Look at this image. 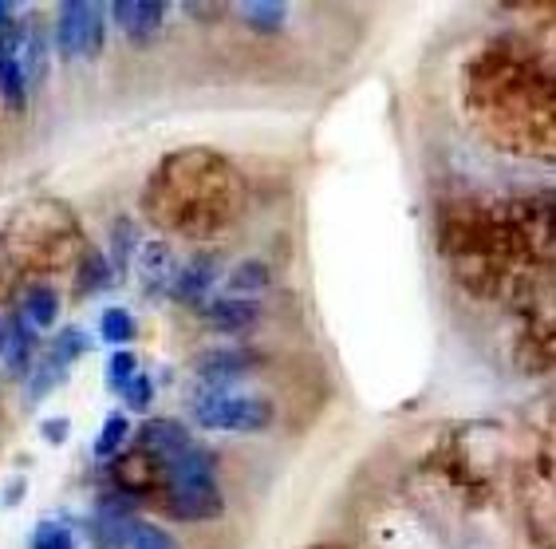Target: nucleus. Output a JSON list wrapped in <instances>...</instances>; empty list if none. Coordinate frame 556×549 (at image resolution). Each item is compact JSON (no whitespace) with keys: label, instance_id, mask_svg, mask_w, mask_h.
Returning a JSON list of instances; mask_svg holds the SVG:
<instances>
[{"label":"nucleus","instance_id":"nucleus-1","mask_svg":"<svg viewBox=\"0 0 556 549\" xmlns=\"http://www.w3.org/2000/svg\"><path fill=\"white\" fill-rule=\"evenodd\" d=\"M170 474V514L182 517V522H210L225 510V498L217 490L214 478V459L202 451V447H190L182 459L166 463Z\"/></svg>","mask_w":556,"mask_h":549},{"label":"nucleus","instance_id":"nucleus-2","mask_svg":"<svg viewBox=\"0 0 556 549\" xmlns=\"http://www.w3.org/2000/svg\"><path fill=\"white\" fill-rule=\"evenodd\" d=\"M190 415L205 432H233V435H257L273 427V403L261 396H245V391H225L210 388L202 396H193Z\"/></svg>","mask_w":556,"mask_h":549},{"label":"nucleus","instance_id":"nucleus-3","mask_svg":"<svg viewBox=\"0 0 556 549\" xmlns=\"http://www.w3.org/2000/svg\"><path fill=\"white\" fill-rule=\"evenodd\" d=\"M103 36H108L103 4H91V0L60 4V12H55V48L64 60H96L103 52Z\"/></svg>","mask_w":556,"mask_h":549},{"label":"nucleus","instance_id":"nucleus-4","mask_svg":"<svg viewBox=\"0 0 556 549\" xmlns=\"http://www.w3.org/2000/svg\"><path fill=\"white\" fill-rule=\"evenodd\" d=\"M111 16L130 43H147L159 36L162 21H166V4L162 0H118L111 4Z\"/></svg>","mask_w":556,"mask_h":549},{"label":"nucleus","instance_id":"nucleus-5","mask_svg":"<svg viewBox=\"0 0 556 549\" xmlns=\"http://www.w3.org/2000/svg\"><path fill=\"white\" fill-rule=\"evenodd\" d=\"M0 96L9 108H24L28 99V79L21 67V33L12 21L0 28Z\"/></svg>","mask_w":556,"mask_h":549},{"label":"nucleus","instance_id":"nucleus-6","mask_svg":"<svg viewBox=\"0 0 556 549\" xmlns=\"http://www.w3.org/2000/svg\"><path fill=\"white\" fill-rule=\"evenodd\" d=\"M257 364V355L253 352H241V348H214V352H205L193 360V376L210 384V388H225V384H233L249 372V367Z\"/></svg>","mask_w":556,"mask_h":549},{"label":"nucleus","instance_id":"nucleus-7","mask_svg":"<svg viewBox=\"0 0 556 549\" xmlns=\"http://www.w3.org/2000/svg\"><path fill=\"white\" fill-rule=\"evenodd\" d=\"M202 316H205V324H210V328H217V333L241 336L261 321V304L249 301V297H222V301L205 304Z\"/></svg>","mask_w":556,"mask_h":549},{"label":"nucleus","instance_id":"nucleus-8","mask_svg":"<svg viewBox=\"0 0 556 549\" xmlns=\"http://www.w3.org/2000/svg\"><path fill=\"white\" fill-rule=\"evenodd\" d=\"M142 447H147L150 454H159L162 463H174V459H182L186 451L193 447L190 432H186L182 423L174 420H150L142 423Z\"/></svg>","mask_w":556,"mask_h":549},{"label":"nucleus","instance_id":"nucleus-9","mask_svg":"<svg viewBox=\"0 0 556 549\" xmlns=\"http://www.w3.org/2000/svg\"><path fill=\"white\" fill-rule=\"evenodd\" d=\"M33 352H36V336H33V324L24 321V316H12L9 321V340H4V367H9L12 376H33L28 364H33Z\"/></svg>","mask_w":556,"mask_h":549},{"label":"nucleus","instance_id":"nucleus-10","mask_svg":"<svg viewBox=\"0 0 556 549\" xmlns=\"http://www.w3.org/2000/svg\"><path fill=\"white\" fill-rule=\"evenodd\" d=\"M174 277H178V265H174L170 249L162 246V241L142 246V292H174Z\"/></svg>","mask_w":556,"mask_h":549},{"label":"nucleus","instance_id":"nucleus-11","mask_svg":"<svg viewBox=\"0 0 556 549\" xmlns=\"http://www.w3.org/2000/svg\"><path fill=\"white\" fill-rule=\"evenodd\" d=\"M214 273H217L214 258H193L190 265H182L178 277H174V297H182V301H190V304H202L210 285H214Z\"/></svg>","mask_w":556,"mask_h":549},{"label":"nucleus","instance_id":"nucleus-12","mask_svg":"<svg viewBox=\"0 0 556 549\" xmlns=\"http://www.w3.org/2000/svg\"><path fill=\"white\" fill-rule=\"evenodd\" d=\"M130 534H135V517L123 514L115 507H103L96 517V541L99 549H127L130 546Z\"/></svg>","mask_w":556,"mask_h":549},{"label":"nucleus","instance_id":"nucleus-13","mask_svg":"<svg viewBox=\"0 0 556 549\" xmlns=\"http://www.w3.org/2000/svg\"><path fill=\"white\" fill-rule=\"evenodd\" d=\"M21 316L33 328H52V321L60 316V297H55L52 285H33V289L24 292Z\"/></svg>","mask_w":556,"mask_h":549},{"label":"nucleus","instance_id":"nucleus-14","mask_svg":"<svg viewBox=\"0 0 556 549\" xmlns=\"http://www.w3.org/2000/svg\"><path fill=\"white\" fill-rule=\"evenodd\" d=\"M21 67L28 84H43V72H48V40H43L40 24H28V33L21 36Z\"/></svg>","mask_w":556,"mask_h":549},{"label":"nucleus","instance_id":"nucleus-15","mask_svg":"<svg viewBox=\"0 0 556 549\" xmlns=\"http://www.w3.org/2000/svg\"><path fill=\"white\" fill-rule=\"evenodd\" d=\"M285 12L289 9L280 0H249V4H241V16H245L253 33H277L280 24H285Z\"/></svg>","mask_w":556,"mask_h":549},{"label":"nucleus","instance_id":"nucleus-16","mask_svg":"<svg viewBox=\"0 0 556 549\" xmlns=\"http://www.w3.org/2000/svg\"><path fill=\"white\" fill-rule=\"evenodd\" d=\"M111 280H115V265L99 258V253H87L84 265H79V280H75V292L79 297H91V292L108 289Z\"/></svg>","mask_w":556,"mask_h":549},{"label":"nucleus","instance_id":"nucleus-17","mask_svg":"<svg viewBox=\"0 0 556 549\" xmlns=\"http://www.w3.org/2000/svg\"><path fill=\"white\" fill-rule=\"evenodd\" d=\"M268 280H273V273H268L265 261H241V265L229 273V289H233V297H245V292L268 289Z\"/></svg>","mask_w":556,"mask_h":549},{"label":"nucleus","instance_id":"nucleus-18","mask_svg":"<svg viewBox=\"0 0 556 549\" xmlns=\"http://www.w3.org/2000/svg\"><path fill=\"white\" fill-rule=\"evenodd\" d=\"M135 379H139V360H135V352H127V348H115V352H111V360H108V388L123 396Z\"/></svg>","mask_w":556,"mask_h":549},{"label":"nucleus","instance_id":"nucleus-19","mask_svg":"<svg viewBox=\"0 0 556 549\" xmlns=\"http://www.w3.org/2000/svg\"><path fill=\"white\" fill-rule=\"evenodd\" d=\"M91 348V340H87L84 328H64V333L52 340V352H48V360H55V364H72V360H79V355Z\"/></svg>","mask_w":556,"mask_h":549},{"label":"nucleus","instance_id":"nucleus-20","mask_svg":"<svg viewBox=\"0 0 556 549\" xmlns=\"http://www.w3.org/2000/svg\"><path fill=\"white\" fill-rule=\"evenodd\" d=\"M130 427H127V415H108L103 427H99V439H96V459H111V454L127 442Z\"/></svg>","mask_w":556,"mask_h":549},{"label":"nucleus","instance_id":"nucleus-21","mask_svg":"<svg viewBox=\"0 0 556 549\" xmlns=\"http://www.w3.org/2000/svg\"><path fill=\"white\" fill-rule=\"evenodd\" d=\"M99 333H103V340L108 345H127V340H135V316L127 313V309H108L103 313V321H99Z\"/></svg>","mask_w":556,"mask_h":549},{"label":"nucleus","instance_id":"nucleus-22","mask_svg":"<svg viewBox=\"0 0 556 549\" xmlns=\"http://www.w3.org/2000/svg\"><path fill=\"white\" fill-rule=\"evenodd\" d=\"M33 549H75L72 529L60 526V522H40L33 534Z\"/></svg>","mask_w":556,"mask_h":549},{"label":"nucleus","instance_id":"nucleus-23","mask_svg":"<svg viewBox=\"0 0 556 549\" xmlns=\"http://www.w3.org/2000/svg\"><path fill=\"white\" fill-rule=\"evenodd\" d=\"M127 549H178V546H174V538L166 534V529L147 526V522H135V534H130Z\"/></svg>","mask_w":556,"mask_h":549},{"label":"nucleus","instance_id":"nucleus-24","mask_svg":"<svg viewBox=\"0 0 556 549\" xmlns=\"http://www.w3.org/2000/svg\"><path fill=\"white\" fill-rule=\"evenodd\" d=\"M64 384V364H55V360H43L40 372H33V399H43L48 391H55Z\"/></svg>","mask_w":556,"mask_h":549},{"label":"nucleus","instance_id":"nucleus-25","mask_svg":"<svg viewBox=\"0 0 556 549\" xmlns=\"http://www.w3.org/2000/svg\"><path fill=\"white\" fill-rule=\"evenodd\" d=\"M111 241H115V273H123L130 261V249H135V226H130V222H118V226L111 229Z\"/></svg>","mask_w":556,"mask_h":549},{"label":"nucleus","instance_id":"nucleus-26","mask_svg":"<svg viewBox=\"0 0 556 549\" xmlns=\"http://www.w3.org/2000/svg\"><path fill=\"white\" fill-rule=\"evenodd\" d=\"M150 396H154V384H150V379L139 372V379H135V384H130V388L123 391V403H127L130 411H147Z\"/></svg>","mask_w":556,"mask_h":549},{"label":"nucleus","instance_id":"nucleus-27","mask_svg":"<svg viewBox=\"0 0 556 549\" xmlns=\"http://www.w3.org/2000/svg\"><path fill=\"white\" fill-rule=\"evenodd\" d=\"M67 432H72V423L60 415V420H43L40 423V435H43V442H52V447H60V442L67 439Z\"/></svg>","mask_w":556,"mask_h":549},{"label":"nucleus","instance_id":"nucleus-28","mask_svg":"<svg viewBox=\"0 0 556 549\" xmlns=\"http://www.w3.org/2000/svg\"><path fill=\"white\" fill-rule=\"evenodd\" d=\"M12 21V9H9V4H4V0H0V28H4V24H9Z\"/></svg>","mask_w":556,"mask_h":549},{"label":"nucleus","instance_id":"nucleus-29","mask_svg":"<svg viewBox=\"0 0 556 549\" xmlns=\"http://www.w3.org/2000/svg\"><path fill=\"white\" fill-rule=\"evenodd\" d=\"M4 340H9V321H0V352H4Z\"/></svg>","mask_w":556,"mask_h":549}]
</instances>
